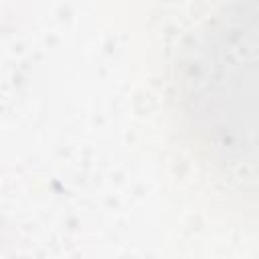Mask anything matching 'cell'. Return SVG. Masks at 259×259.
I'll return each mask as SVG.
<instances>
[{
	"instance_id": "6da1fadb",
	"label": "cell",
	"mask_w": 259,
	"mask_h": 259,
	"mask_svg": "<svg viewBox=\"0 0 259 259\" xmlns=\"http://www.w3.org/2000/svg\"><path fill=\"white\" fill-rule=\"evenodd\" d=\"M255 16L221 18L192 49L186 63V101L194 132L212 158L243 176V164H253L251 125L245 123V85H253Z\"/></svg>"
}]
</instances>
